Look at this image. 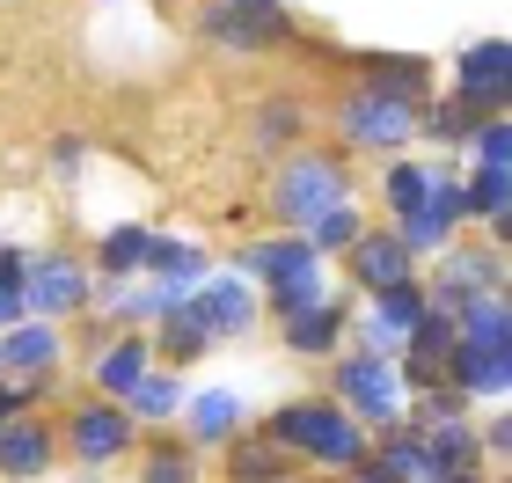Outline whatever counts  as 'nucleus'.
<instances>
[{
	"instance_id": "393cba45",
	"label": "nucleus",
	"mask_w": 512,
	"mask_h": 483,
	"mask_svg": "<svg viewBox=\"0 0 512 483\" xmlns=\"http://www.w3.org/2000/svg\"><path fill=\"white\" fill-rule=\"evenodd\" d=\"M227 476H235V483H278V476H286L278 440H242L235 454H227Z\"/></svg>"
},
{
	"instance_id": "412c9836",
	"label": "nucleus",
	"mask_w": 512,
	"mask_h": 483,
	"mask_svg": "<svg viewBox=\"0 0 512 483\" xmlns=\"http://www.w3.org/2000/svg\"><path fill=\"white\" fill-rule=\"evenodd\" d=\"M425 308H432V293H425V286H410V279H403V286H388V293H381V308H374V337H410V322L425 315Z\"/></svg>"
},
{
	"instance_id": "f3484780",
	"label": "nucleus",
	"mask_w": 512,
	"mask_h": 483,
	"mask_svg": "<svg viewBox=\"0 0 512 483\" xmlns=\"http://www.w3.org/2000/svg\"><path fill=\"white\" fill-rule=\"evenodd\" d=\"M0 366H15V374L59 366V330H52V322H15V330L0 337Z\"/></svg>"
},
{
	"instance_id": "ddd939ff",
	"label": "nucleus",
	"mask_w": 512,
	"mask_h": 483,
	"mask_svg": "<svg viewBox=\"0 0 512 483\" xmlns=\"http://www.w3.org/2000/svg\"><path fill=\"white\" fill-rule=\"evenodd\" d=\"M476 293H498V249H461V257L439 264V301L432 308H461Z\"/></svg>"
},
{
	"instance_id": "2eb2a0df",
	"label": "nucleus",
	"mask_w": 512,
	"mask_h": 483,
	"mask_svg": "<svg viewBox=\"0 0 512 483\" xmlns=\"http://www.w3.org/2000/svg\"><path fill=\"white\" fill-rule=\"evenodd\" d=\"M352 271H359V286L388 293V286L410 279V249L395 242V235H359V242H352Z\"/></svg>"
},
{
	"instance_id": "7c9ffc66",
	"label": "nucleus",
	"mask_w": 512,
	"mask_h": 483,
	"mask_svg": "<svg viewBox=\"0 0 512 483\" xmlns=\"http://www.w3.org/2000/svg\"><path fill=\"white\" fill-rule=\"evenodd\" d=\"M125 403H132V418H176V410H183V388H176L169 374H147Z\"/></svg>"
},
{
	"instance_id": "4c0bfd02",
	"label": "nucleus",
	"mask_w": 512,
	"mask_h": 483,
	"mask_svg": "<svg viewBox=\"0 0 512 483\" xmlns=\"http://www.w3.org/2000/svg\"><path fill=\"white\" fill-rule=\"evenodd\" d=\"M0 374H8V366H0Z\"/></svg>"
},
{
	"instance_id": "58836bf2",
	"label": "nucleus",
	"mask_w": 512,
	"mask_h": 483,
	"mask_svg": "<svg viewBox=\"0 0 512 483\" xmlns=\"http://www.w3.org/2000/svg\"><path fill=\"white\" fill-rule=\"evenodd\" d=\"M256 8H264V0H256Z\"/></svg>"
},
{
	"instance_id": "2f4dec72",
	"label": "nucleus",
	"mask_w": 512,
	"mask_h": 483,
	"mask_svg": "<svg viewBox=\"0 0 512 483\" xmlns=\"http://www.w3.org/2000/svg\"><path fill=\"white\" fill-rule=\"evenodd\" d=\"M147 483H198V462L183 447H154L147 454Z\"/></svg>"
},
{
	"instance_id": "473e14b6",
	"label": "nucleus",
	"mask_w": 512,
	"mask_h": 483,
	"mask_svg": "<svg viewBox=\"0 0 512 483\" xmlns=\"http://www.w3.org/2000/svg\"><path fill=\"white\" fill-rule=\"evenodd\" d=\"M293 132H300V103H264V110H256V140H264V147L293 140Z\"/></svg>"
},
{
	"instance_id": "dca6fc26",
	"label": "nucleus",
	"mask_w": 512,
	"mask_h": 483,
	"mask_svg": "<svg viewBox=\"0 0 512 483\" xmlns=\"http://www.w3.org/2000/svg\"><path fill=\"white\" fill-rule=\"evenodd\" d=\"M52 469V432L30 425V418H15L8 432H0V476H15V483H30Z\"/></svg>"
},
{
	"instance_id": "423d86ee",
	"label": "nucleus",
	"mask_w": 512,
	"mask_h": 483,
	"mask_svg": "<svg viewBox=\"0 0 512 483\" xmlns=\"http://www.w3.org/2000/svg\"><path fill=\"white\" fill-rule=\"evenodd\" d=\"M15 286H22V315H37V322H59L88 301V271L74 257H22Z\"/></svg>"
},
{
	"instance_id": "aec40b11",
	"label": "nucleus",
	"mask_w": 512,
	"mask_h": 483,
	"mask_svg": "<svg viewBox=\"0 0 512 483\" xmlns=\"http://www.w3.org/2000/svg\"><path fill=\"white\" fill-rule=\"evenodd\" d=\"M432 183H439V169H417V161H388V176H381V198L395 205V220H410L417 205L432 198Z\"/></svg>"
},
{
	"instance_id": "f03ea898",
	"label": "nucleus",
	"mask_w": 512,
	"mask_h": 483,
	"mask_svg": "<svg viewBox=\"0 0 512 483\" xmlns=\"http://www.w3.org/2000/svg\"><path fill=\"white\" fill-rule=\"evenodd\" d=\"M271 205H278V220H286V227H308L315 213L344 205V161L337 154H300V161H286L278 183H271Z\"/></svg>"
},
{
	"instance_id": "cd10ccee",
	"label": "nucleus",
	"mask_w": 512,
	"mask_h": 483,
	"mask_svg": "<svg viewBox=\"0 0 512 483\" xmlns=\"http://www.w3.org/2000/svg\"><path fill=\"white\" fill-rule=\"evenodd\" d=\"M505 198H512L505 161H483V169L469 176V213H491V220H498V235H505Z\"/></svg>"
},
{
	"instance_id": "9d476101",
	"label": "nucleus",
	"mask_w": 512,
	"mask_h": 483,
	"mask_svg": "<svg viewBox=\"0 0 512 483\" xmlns=\"http://www.w3.org/2000/svg\"><path fill=\"white\" fill-rule=\"evenodd\" d=\"M505 66H512V52H505L498 37L469 44V52H461V103H469V110H491V118H498V110H505V81H512Z\"/></svg>"
},
{
	"instance_id": "20e7f679",
	"label": "nucleus",
	"mask_w": 512,
	"mask_h": 483,
	"mask_svg": "<svg viewBox=\"0 0 512 483\" xmlns=\"http://www.w3.org/2000/svg\"><path fill=\"white\" fill-rule=\"evenodd\" d=\"M249 271H264V279H271V308H278V315L322 301V257H315L308 242H293V235L256 242V249H249Z\"/></svg>"
},
{
	"instance_id": "a878e982",
	"label": "nucleus",
	"mask_w": 512,
	"mask_h": 483,
	"mask_svg": "<svg viewBox=\"0 0 512 483\" xmlns=\"http://www.w3.org/2000/svg\"><path fill=\"white\" fill-rule=\"evenodd\" d=\"M359 235H366V227H359V213H352V198L308 220V249H315V257H322V249H352Z\"/></svg>"
},
{
	"instance_id": "c9c22d12",
	"label": "nucleus",
	"mask_w": 512,
	"mask_h": 483,
	"mask_svg": "<svg viewBox=\"0 0 512 483\" xmlns=\"http://www.w3.org/2000/svg\"><path fill=\"white\" fill-rule=\"evenodd\" d=\"M15 403H30V388H22V396H0V432L15 425Z\"/></svg>"
},
{
	"instance_id": "f704fd0d",
	"label": "nucleus",
	"mask_w": 512,
	"mask_h": 483,
	"mask_svg": "<svg viewBox=\"0 0 512 483\" xmlns=\"http://www.w3.org/2000/svg\"><path fill=\"white\" fill-rule=\"evenodd\" d=\"M352 483H403V476L381 469V462H352Z\"/></svg>"
},
{
	"instance_id": "e433bc0d",
	"label": "nucleus",
	"mask_w": 512,
	"mask_h": 483,
	"mask_svg": "<svg viewBox=\"0 0 512 483\" xmlns=\"http://www.w3.org/2000/svg\"><path fill=\"white\" fill-rule=\"evenodd\" d=\"M432 483H476V469H439Z\"/></svg>"
},
{
	"instance_id": "b1692460",
	"label": "nucleus",
	"mask_w": 512,
	"mask_h": 483,
	"mask_svg": "<svg viewBox=\"0 0 512 483\" xmlns=\"http://www.w3.org/2000/svg\"><path fill=\"white\" fill-rule=\"evenodd\" d=\"M205 344H213V337H205V322L191 315V293H183V301L161 315V352H169V359H198Z\"/></svg>"
},
{
	"instance_id": "4be33fe9",
	"label": "nucleus",
	"mask_w": 512,
	"mask_h": 483,
	"mask_svg": "<svg viewBox=\"0 0 512 483\" xmlns=\"http://www.w3.org/2000/svg\"><path fill=\"white\" fill-rule=\"evenodd\" d=\"M366 88H381V96H403V103H425L432 74H425V59H374V66H366Z\"/></svg>"
},
{
	"instance_id": "39448f33",
	"label": "nucleus",
	"mask_w": 512,
	"mask_h": 483,
	"mask_svg": "<svg viewBox=\"0 0 512 483\" xmlns=\"http://www.w3.org/2000/svg\"><path fill=\"white\" fill-rule=\"evenodd\" d=\"M337 125H344V147H403L410 132H417V103L403 96H381V88H352L337 110Z\"/></svg>"
},
{
	"instance_id": "6ab92c4d",
	"label": "nucleus",
	"mask_w": 512,
	"mask_h": 483,
	"mask_svg": "<svg viewBox=\"0 0 512 483\" xmlns=\"http://www.w3.org/2000/svg\"><path fill=\"white\" fill-rule=\"evenodd\" d=\"M147 264L161 271V286H176V293H191L198 279H205V249L198 242H147Z\"/></svg>"
},
{
	"instance_id": "7ed1b4c3",
	"label": "nucleus",
	"mask_w": 512,
	"mask_h": 483,
	"mask_svg": "<svg viewBox=\"0 0 512 483\" xmlns=\"http://www.w3.org/2000/svg\"><path fill=\"white\" fill-rule=\"evenodd\" d=\"M337 396L366 425H403V374H395V359H381V352L337 359Z\"/></svg>"
},
{
	"instance_id": "72a5a7b5",
	"label": "nucleus",
	"mask_w": 512,
	"mask_h": 483,
	"mask_svg": "<svg viewBox=\"0 0 512 483\" xmlns=\"http://www.w3.org/2000/svg\"><path fill=\"white\" fill-rule=\"evenodd\" d=\"M476 125H483V118H476V110L454 96V103H439V110H432V125H425V132H439V140H469Z\"/></svg>"
},
{
	"instance_id": "c756f323",
	"label": "nucleus",
	"mask_w": 512,
	"mask_h": 483,
	"mask_svg": "<svg viewBox=\"0 0 512 483\" xmlns=\"http://www.w3.org/2000/svg\"><path fill=\"white\" fill-rule=\"evenodd\" d=\"M147 227H110V235H103V271H110V279H125V271H139V264H147Z\"/></svg>"
},
{
	"instance_id": "f8f14e48",
	"label": "nucleus",
	"mask_w": 512,
	"mask_h": 483,
	"mask_svg": "<svg viewBox=\"0 0 512 483\" xmlns=\"http://www.w3.org/2000/svg\"><path fill=\"white\" fill-rule=\"evenodd\" d=\"M278 330H286V344L293 352H308V359H322V352H337V337H344V301H308V308H286L278 315Z\"/></svg>"
},
{
	"instance_id": "6e6552de",
	"label": "nucleus",
	"mask_w": 512,
	"mask_h": 483,
	"mask_svg": "<svg viewBox=\"0 0 512 483\" xmlns=\"http://www.w3.org/2000/svg\"><path fill=\"white\" fill-rule=\"evenodd\" d=\"M191 315L205 322V337H242L256 322V293H249V279H235V271H205L198 293H191Z\"/></svg>"
},
{
	"instance_id": "c85d7f7f",
	"label": "nucleus",
	"mask_w": 512,
	"mask_h": 483,
	"mask_svg": "<svg viewBox=\"0 0 512 483\" xmlns=\"http://www.w3.org/2000/svg\"><path fill=\"white\" fill-rule=\"evenodd\" d=\"M381 469H395L403 483H432V476H439V462H432V447L417 440V432H410V440H403V432H395V440H388V454H381Z\"/></svg>"
},
{
	"instance_id": "0eeeda50",
	"label": "nucleus",
	"mask_w": 512,
	"mask_h": 483,
	"mask_svg": "<svg viewBox=\"0 0 512 483\" xmlns=\"http://www.w3.org/2000/svg\"><path fill=\"white\" fill-rule=\"evenodd\" d=\"M454 220H469V183H454V176H439L432 183V198L417 205V213L403 220V242L410 257H432V249H447V235H454Z\"/></svg>"
},
{
	"instance_id": "f257e3e1",
	"label": "nucleus",
	"mask_w": 512,
	"mask_h": 483,
	"mask_svg": "<svg viewBox=\"0 0 512 483\" xmlns=\"http://www.w3.org/2000/svg\"><path fill=\"white\" fill-rule=\"evenodd\" d=\"M271 440L278 447H300V454H315V462H366V432L359 418L344 403H293V410H278L271 418Z\"/></svg>"
},
{
	"instance_id": "bb28decb",
	"label": "nucleus",
	"mask_w": 512,
	"mask_h": 483,
	"mask_svg": "<svg viewBox=\"0 0 512 483\" xmlns=\"http://www.w3.org/2000/svg\"><path fill=\"white\" fill-rule=\"evenodd\" d=\"M235 425H242V396H227V388H213V396L191 403V432L198 440H227Z\"/></svg>"
},
{
	"instance_id": "4468645a",
	"label": "nucleus",
	"mask_w": 512,
	"mask_h": 483,
	"mask_svg": "<svg viewBox=\"0 0 512 483\" xmlns=\"http://www.w3.org/2000/svg\"><path fill=\"white\" fill-rule=\"evenodd\" d=\"M403 344H410V374H417V381H432L439 366L454 359V308H425V315L410 322V337H403Z\"/></svg>"
},
{
	"instance_id": "5701e85b",
	"label": "nucleus",
	"mask_w": 512,
	"mask_h": 483,
	"mask_svg": "<svg viewBox=\"0 0 512 483\" xmlns=\"http://www.w3.org/2000/svg\"><path fill=\"white\" fill-rule=\"evenodd\" d=\"M425 447H432L439 469H476V432H469V418H439V425H425Z\"/></svg>"
},
{
	"instance_id": "1a4fd4ad",
	"label": "nucleus",
	"mask_w": 512,
	"mask_h": 483,
	"mask_svg": "<svg viewBox=\"0 0 512 483\" xmlns=\"http://www.w3.org/2000/svg\"><path fill=\"white\" fill-rule=\"evenodd\" d=\"M278 30H286V8L278 0H213V15H205V37H220V44H235V52H256V44H271Z\"/></svg>"
},
{
	"instance_id": "a211bd4d",
	"label": "nucleus",
	"mask_w": 512,
	"mask_h": 483,
	"mask_svg": "<svg viewBox=\"0 0 512 483\" xmlns=\"http://www.w3.org/2000/svg\"><path fill=\"white\" fill-rule=\"evenodd\" d=\"M147 359H154V352H147L139 337H118V344H110V352L96 359V381H103V396H110V403H118V396H132V388L147 381Z\"/></svg>"
},
{
	"instance_id": "9b49d317",
	"label": "nucleus",
	"mask_w": 512,
	"mask_h": 483,
	"mask_svg": "<svg viewBox=\"0 0 512 483\" xmlns=\"http://www.w3.org/2000/svg\"><path fill=\"white\" fill-rule=\"evenodd\" d=\"M132 447V410L125 403H88L74 410V454L81 462H110V454Z\"/></svg>"
}]
</instances>
